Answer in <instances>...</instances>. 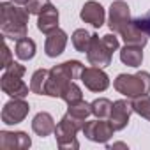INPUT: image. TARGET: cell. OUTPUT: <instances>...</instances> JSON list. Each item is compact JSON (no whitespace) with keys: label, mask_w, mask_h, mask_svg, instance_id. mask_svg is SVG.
Listing matches in <instances>:
<instances>
[{"label":"cell","mask_w":150,"mask_h":150,"mask_svg":"<svg viewBox=\"0 0 150 150\" xmlns=\"http://www.w3.org/2000/svg\"><path fill=\"white\" fill-rule=\"evenodd\" d=\"M71 39H72V46L76 48V51L87 53L90 48V42H92V34L85 28H78V30H74Z\"/></svg>","instance_id":"obj_20"},{"label":"cell","mask_w":150,"mask_h":150,"mask_svg":"<svg viewBox=\"0 0 150 150\" xmlns=\"http://www.w3.org/2000/svg\"><path fill=\"white\" fill-rule=\"evenodd\" d=\"M143 48L141 46H132V44H125L120 50V60L129 65V67H139L143 62Z\"/></svg>","instance_id":"obj_18"},{"label":"cell","mask_w":150,"mask_h":150,"mask_svg":"<svg viewBox=\"0 0 150 150\" xmlns=\"http://www.w3.org/2000/svg\"><path fill=\"white\" fill-rule=\"evenodd\" d=\"M113 87L127 99L146 96L150 94V72L139 71L136 74H118L113 81Z\"/></svg>","instance_id":"obj_2"},{"label":"cell","mask_w":150,"mask_h":150,"mask_svg":"<svg viewBox=\"0 0 150 150\" xmlns=\"http://www.w3.org/2000/svg\"><path fill=\"white\" fill-rule=\"evenodd\" d=\"M81 81L90 92H104L110 87V78L103 67H85L81 71Z\"/></svg>","instance_id":"obj_8"},{"label":"cell","mask_w":150,"mask_h":150,"mask_svg":"<svg viewBox=\"0 0 150 150\" xmlns=\"http://www.w3.org/2000/svg\"><path fill=\"white\" fill-rule=\"evenodd\" d=\"M65 46H67V34H65L62 28H55V30L50 32L48 37H46L44 53H46L50 58H57L58 55L64 53Z\"/></svg>","instance_id":"obj_13"},{"label":"cell","mask_w":150,"mask_h":150,"mask_svg":"<svg viewBox=\"0 0 150 150\" xmlns=\"http://www.w3.org/2000/svg\"><path fill=\"white\" fill-rule=\"evenodd\" d=\"M37 28H39V32H42L46 35L50 32H53L55 28H58V9L55 6L50 4L39 14V18H37Z\"/></svg>","instance_id":"obj_15"},{"label":"cell","mask_w":150,"mask_h":150,"mask_svg":"<svg viewBox=\"0 0 150 150\" xmlns=\"http://www.w3.org/2000/svg\"><path fill=\"white\" fill-rule=\"evenodd\" d=\"M0 32L6 39H13V41H20L23 37H27V25H14V23H4L0 25Z\"/></svg>","instance_id":"obj_22"},{"label":"cell","mask_w":150,"mask_h":150,"mask_svg":"<svg viewBox=\"0 0 150 150\" xmlns=\"http://www.w3.org/2000/svg\"><path fill=\"white\" fill-rule=\"evenodd\" d=\"M118 34H120V37L124 39L125 44H132V46H141V48H145L146 42H148V35H146L139 27H136L134 21H131V23H129L125 28H122Z\"/></svg>","instance_id":"obj_16"},{"label":"cell","mask_w":150,"mask_h":150,"mask_svg":"<svg viewBox=\"0 0 150 150\" xmlns=\"http://www.w3.org/2000/svg\"><path fill=\"white\" fill-rule=\"evenodd\" d=\"M131 11H129V6L124 2V0H115V2L110 6V20H108V25L113 32H120L122 28H125L129 23H131Z\"/></svg>","instance_id":"obj_9"},{"label":"cell","mask_w":150,"mask_h":150,"mask_svg":"<svg viewBox=\"0 0 150 150\" xmlns=\"http://www.w3.org/2000/svg\"><path fill=\"white\" fill-rule=\"evenodd\" d=\"M132 21H134L136 27H139V28L150 37V13L145 14V16H139V18H136V20H132Z\"/></svg>","instance_id":"obj_28"},{"label":"cell","mask_w":150,"mask_h":150,"mask_svg":"<svg viewBox=\"0 0 150 150\" xmlns=\"http://www.w3.org/2000/svg\"><path fill=\"white\" fill-rule=\"evenodd\" d=\"M34 55H35V42L30 37L16 41V57L20 60H32Z\"/></svg>","instance_id":"obj_21"},{"label":"cell","mask_w":150,"mask_h":150,"mask_svg":"<svg viewBox=\"0 0 150 150\" xmlns=\"http://www.w3.org/2000/svg\"><path fill=\"white\" fill-rule=\"evenodd\" d=\"M60 99H64V101L67 103V106H69V104H76V103L83 101V92H81V88L74 83V81H71V83L64 88Z\"/></svg>","instance_id":"obj_24"},{"label":"cell","mask_w":150,"mask_h":150,"mask_svg":"<svg viewBox=\"0 0 150 150\" xmlns=\"http://www.w3.org/2000/svg\"><path fill=\"white\" fill-rule=\"evenodd\" d=\"M132 113H134V110H132V103L131 101H127V99L115 101L113 108H111V115H110V122L115 127V131L125 129Z\"/></svg>","instance_id":"obj_12"},{"label":"cell","mask_w":150,"mask_h":150,"mask_svg":"<svg viewBox=\"0 0 150 150\" xmlns=\"http://www.w3.org/2000/svg\"><path fill=\"white\" fill-rule=\"evenodd\" d=\"M67 113L72 115V117H76V118H80V120H87L92 115V104L87 103V101H80L76 104H69Z\"/></svg>","instance_id":"obj_25"},{"label":"cell","mask_w":150,"mask_h":150,"mask_svg":"<svg viewBox=\"0 0 150 150\" xmlns=\"http://www.w3.org/2000/svg\"><path fill=\"white\" fill-rule=\"evenodd\" d=\"M55 120H53V117L48 113V111H41V113H37L35 117H34V120H32V131L37 134V136H41V138H46V136H50L51 132H55Z\"/></svg>","instance_id":"obj_17"},{"label":"cell","mask_w":150,"mask_h":150,"mask_svg":"<svg viewBox=\"0 0 150 150\" xmlns=\"http://www.w3.org/2000/svg\"><path fill=\"white\" fill-rule=\"evenodd\" d=\"M50 4H51L50 0H28L27 6H25V9H27L30 14H37V16H39Z\"/></svg>","instance_id":"obj_27"},{"label":"cell","mask_w":150,"mask_h":150,"mask_svg":"<svg viewBox=\"0 0 150 150\" xmlns=\"http://www.w3.org/2000/svg\"><path fill=\"white\" fill-rule=\"evenodd\" d=\"M25 65L18 64L13 60V64H9L4 69V74L0 78V85H2L4 94L11 96V97H21L25 99L28 96V85L21 80L25 76Z\"/></svg>","instance_id":"obj_3"},{"label":"cell","mask_w":150,"mask_h":150,"mask_svg":"<svg viewBox=\"0 0 150 150\" xmlns=\"http://www.w3.org/2000/svg\"><path fill=\"white\" fill-rule=\"evenodd\" d=\"M9 64H13V60H11V50H9V46L7 44H4V60H2V69H6Z\"/></svg>","instance_id":"obj_30"},{"label":"cell","mask_w":150,"mask_h":150,"mask_svg":"<svg viewBox=\"0 0 150 150\" xmlns=\"http://www.w3.org/2000/svg\"><path fill=\"white\" fill-rule=\"evenodd\" d=\"M132 110L134 113H138L139 117L146 118L150 122V96H139L132 99Z\"/></svg>","instance_id":"obj_26"},{"label":"cell","mask_w":150,"mask_h":150,"mask_svg":"<svg viewBox=\"0 0 150 150\" xmlns=\"http://www.w3.org/2000/svg\"><path fill=\"white\" fill-rule=\"evenodd\" d=\"M103 42L106 44V48L113 53V51H117L118 50V37L115 35V34H106V35H103Z\"/></svg>","instance_id":"obj_29"},{"label":"cell","mask_w":150,"mask_h":150,"mask_svg":"<svg viewBox=\"0 0 150 150\" xmlns=\"http://www.w3.org/2000/svg\"><path fill=\"white\" fill-rule=\"evenodd\" d=\"M80 18L85 23H90L92 27L99 28V27L104 25V9H103V6L99 2H96V0H88V2H85V6L81 7Z\"/></svg>","instance_id":"obj_14"},{"label":"cell","mask_w":150,"mask_h":150,"mask_svg":"<svg viewBox=\"0 0 150 150\" xmlns=\"http://www.w3.org/2000/svg\"><path fill=\"white\" fill-rule=\"evenodd\" d=\"M13 2H14L16 6H27V2H28V0H13Z\"/></svg>","instance_id":"obj_32"},{"label":"cell","mask_w":150,"mask_h":150,"mask_svg":"<svg viewBox=\"0 0 150 150\" xmlns=\"http://www.w3.org/2000/svg\"><path fill=\"white\" fill-rule=\"evenodd\" d=\"M32 139L23 131H0V148L2 150H27L30 148Z\"/></svg>","instance_id":"obj_10"},{"label":"cell","mask_w":150,"mask_h":150,"mask_svg":"<svg viewBox=\"0 0 150 150\" xmlns=\"http://www.w3.org/2000/svg\"><path fill=\"white\" fill-rule=\"evenodd\" d=\"M83 64L80 60H67L64 64H58L55 67L50 69V78H48V83H46V92L44 96H50V97H60L64 88L74 81L81 78V71H83Z\"/></svg>","instance_id":"obj_1"},{"label":"cell","mask_w":150,"mask_h":150,"mask_svg":"<svg viewBox=\"0 0 150 150\" xmlns=\"http://www.w3.org/2000/svg\"><path fill=\"white\" fill-rule=\"evenodd\" d=\"M50 78V71L48 69H37L32 74V81H30V90L37 96H44L46 92V83Z\"/></svg>","instance_id":"obj_19"},{"label":"cell","mask_w":150,"mask_h":150,"mask_svg":"<svg viewBox=\"0 0 150 150\" xmlns=\"http://www.w3.org/2000/svg\"><path fill=\"white\" fill-rule=\"evenodd\" d=\"M81 131L94 143H108L113 138L115 127L111 125V122H106L104 118H97V120L85 122V125H83Z\"/></svg>","instance_id":"obj_5"},{"label":"cell","mask_w":150,"mask_h":150,"mask_svg":"<svg viewBox=\"0 0 150 150\" xmlns=\"http://www.w3.org/2000/svg\"><path fill=\"white\" fill-rule=\"evenodd\" d=\"M111 51L106 48V44L103 42V37L99 39L97 34H92V42H90V48L87 51V58L88 62L94 65V67H108L111 65Z\"/></svg>","instance_id":"obj_7"},{"label":"cell","mask_w":150,"mask_h":150,"mask_svg":"<svg viewBox=\"0 0 150 150\" xmlns=\"http://www.w3.org/2000/svg\"><path fill=\"white\" fill-rule=\"evenodd\" d=\"M92 104V115H96L97 118H110L111 115V108H113V103L106 97H99L96 99Z\"/></svg>","instance_id":"obj_23"},{"label":"cell","mask_w":150,"mask_h":150,"mask_svg":"<svg viewBox=\"0 0 150 150\" xmlns=\"http://www.w3.org/2000/svg\"><path fill=\"white\" fill-rule=\"evenodd\" d=\"M30 13L23 7H18L14 2H2L0 4V25L14 23V25H27Z\"/></svg>","instance_id":"obj_11"},{"label":"cell","mask_w":150,"mask_h":150,"mask_svg":"<svg viewBox=\"0 0 150 150\" xmlns=\"http://www.w3.org/2000/svg\"><path fill=\"white\" fill-rule=\"evenodd\" d=\"M108 148H127L125 143H113V145H108Z\"/></svg>","instance_id":"obj_31"},{"label":"cell","mask_w":150,"mask_h":150,"mask_svg":"<svg viewBox=\"0 0 150 150\" xmlns=\"http://www.w3.org/2000/svg\"><path fill=\"white\" fill-rule=\"evenodd\" d=\"M85 125V120H80L76 117H72L69 113H65L62 117V120L58 122V125L55 127V138H57V145L62 150H76L80 148V143L76 139V132L81 131Z\"/></svg>","instance_id":"obj_4"},{"label":"cell","mask_w":150,"mask_h":150,"mask_svg":"<svg viewBox=\"0 0 150 150\" xmlns=\"http://www.w3.org/2000/svg\"><path fill=\"white\" fill-rule=\"evenodd\" d=\"M30 111V106L25 99L21 97H13V101L6 103L4 108H2V122L7 124V125H14V124H20L27 118Z\"/></svg>","instance_id":"obj_6"}]
</instances>
